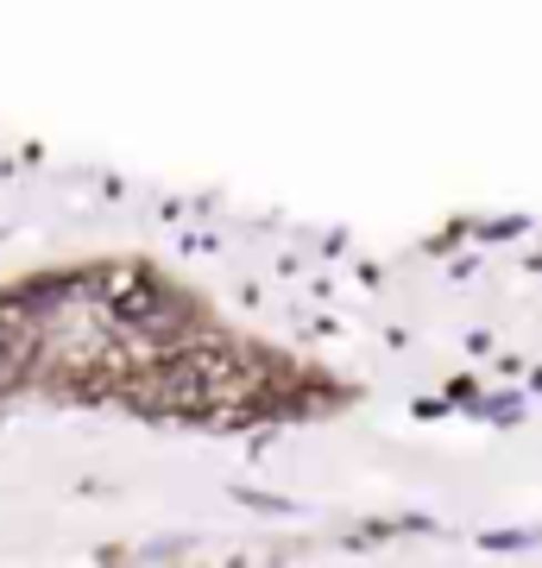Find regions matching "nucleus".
Returning a JSON list of instances; mask_svg holds the SVG:
<instances>
[{"label":"nucleus","mask_w":542,"mask_h":568,"mask_svg":"<svg viewBox=\"0 0 542 568\" xmlns=\"http://www.w3.org/2000/svg\"><path fill=\"white\" fill-rule=\"evenodd\" d=\"M32 354H39V335H32V323H13V316H0V392L20 386L25 366H32Z\"/></svg>","instance_id":"obj_1"},{"label":"nucleus","mask_w":542,"mask_h":568,"mask_svg":"<svg viewBox=\"0 0 542 568\" xmlns=\"http://www.w3.org/2000/svg\"><path fill=\"white\" fill-rule=\"evenodd\" d=\"M70 297H76V278H25L7 304L20 310V323H25V316H44V310L70 304Z\"/></svg>","instance_id":"obj_2"}]
</instances>
